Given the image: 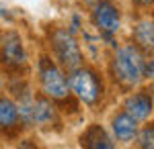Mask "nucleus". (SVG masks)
Listing matches in <instances>:
<instances>
[{
  "instance_id": "obj_1",
  "label": "nucleus",
  "mask_w": 154,
  "mask_h": 149,
  "mask_svg": "<svg viewBox=\"0 0 154 149\" xmlns=\"http://www.w3.org/2000/svg\"><path fill=\"white\" fill-rule=\"evenodd\" d=\"M144 55L134 43L115 45L109 59V78L121 90H134L144 80Z\"/></svg>"
},
{
  "instance_id": "obj_2",
  "label": "nucleus",
  "mask_w": 154,
  "mask_h": 149,
  "mask_svg": "<svg viewBox=\"0 0 154 149\" xmlns=\"http://www.w3.org/2000/svg\"><path fill=\"white\" fill-rule=\"evenodd\" d=\"M68 86H70L72 96L88 108H97L105 98V82L101 78V74L95 68H88L84 63L70 69Z\"/></svg>"
},
{
  "instance_id": "obj_3",
  "label": "nucleus",
  "mask_w": 154,
  "mask_h": 149,
  "mask_svg": "<svg viewBox=\"0 0 154 149\" xmlns=\"http://www.w3.org/2000/svg\"><path fill=\"white\" fill-rule=\"evenodd\" d=\"M37 82H39L41 94L51 98L56 104L72 100L66 69L60 68L56 59H51L49 55H41L37 59Z\"/></svg>"
},
{
  "instance_id": "obj_4",
  "label": "nucleus",
  "mask_w": 154,
  "mask_h": 149,
  "mask_svg": "<svg viewBox=\"0 0 154 149\" xmlns=\"http://www.w3.org/2000/svg\"><path fill=\"white\" fill-rule=\"evenodd\" d=\"M49 51L56 63L68 72L84 63L82 47L78 43L76 35L70 33L66 27H54L49 31Z\"/></svg>"
},
{
  "instance_id": "obj_5",
  "label": "nucleus",
  "mask_w": 154,
  "mask_h": 149,
  "mask_svg": "<svg viewBox=\"0 0 154 149\" xmlns=\"http://www.w3.org/2000/svg\"><path fill=\"white\" fill-rule=\"evenodd\" d=\"M91 23L99 37L113 45L115 35L121 31V10L113 0H99L91 6Z\"/></svg>"
},
{
  "instance_id": "obj_6",
  "label": "nucleus",
  "mask_w": 154,
  "mask_h": 149,
  "mask_svg": "<svg viewBox=\"0 0 154 149\" xmlns=\"http://www.w3.org/2000/svg\"><path fill=\"white\" fill-rule=\"evenodd\" d=\"M29 63L27 47L19 31L8 29L0 33V66L11 72H23Z\"/></svg>"
},
{
  "instance_id": "obj_7",
  "label": "nucleus",
  "mask_w": 154,
  "mask_h": 149,
  "mask_svg": "<svg viewBox=\"0 0 154 149\" xmlns=\"http://www.w3.org/2000/svg\"><path fill=\"white\" fill-rule=\"evenodd\" d=\"M60 125V108L51 98L39 94L33 98V127L51 131Z\"/></svg>"
},
{
  "instance_id": "obj_8",
  "label": "nucleus",
  "mask_w": 154,
  "mask_h": 149,
  "mask_svg": "<svg viewBox=\"0 0 154 149\" xmlns=\"http://www.w3.org/2000/svg\"><path fill=\"white\" fill-rule=\"evenodd\" d=\"M25 127L19 106L11 96H2L0 98V133L4 137H17L19 131Z\"/></svg>"
},
{
  "instance_id": "obj_9",
  "label": "nucleus",
  "mask_w": 154,
  "mask_h": 149,
  "mask_svg": "<svg viewBox=\"0 0 154 149\" xmlns=\"http://www.w3.org/2000/svg\"><path fill=\"white\" fill-rule=\"evenodd\" d=\"M138 129H140L138 121L130 112H125L123 108L111 116V137L115 139V143H131V141H136Z\"/></svg>"
},
{
  "instance_id": "obj_10",
  "label": "nucleus",
  "mask_w": 154,
  "mask_h": 149,
  "mask_svg": "<svg viewBox=\"0 0 154 149\" xmlns=\"http://www.w3.org/2000/svg\"><path fill=\"white\" fill-rule=\"evenodd\" d=\"M123 110L130 112L138 123L142 121H150V116L154 112V106H152V96L148 90H136L130 92L123 100Z\"/></svg>"
},
{
  "instance_id": "obj_11",
  "label": "nucleus",
  "mask_w": 154,
  "mask_h": 149,
  "mask_svg": "<svg viewBox=\"0 0 154 149\" xmlns=\"http://www.w3.org/2000/svg\"><path fill=\"white\" fill-rule=\"evenodd\" d=\"M131 43L144 55H154V19H140L131 27Z\"/></svg>"
},
{
  "instance_id": "obj_12",
  "label": "nucleus",
  "mask_w": 154,
  "mask_h": 149,
  "mask_svg": "<svg viewBox=\"0 0 154 149\" xmlns=\"http://www.w3.org/2000/svg\"><path fill=\"white\" fill-rule=\"evenodd\" d=\"M80 145L88 149H113L115 147V139L107 133L101 125H88L84 129V133L80 135Z\"/></svg>"
},
{
  "instance_id": "obj_13",
  "label": "nucleus",
  "mask_w": 154,
  "mask_h": 149,
  "mask_svg": "<svg viewBox=\"0 0 154 149\" xmlns=\"http://www.w3.org/2000/svg\"><path fill=\"white\" fill-rule=\"evenodd\" d=\"M136 145L144 149H154V121L144 125L142 129H138V135H136Z\"/></svg>"
},
{
  "instance_id": "obj_14",
  "label": "nucleus",
  "mask_w": 154,
  "mask_h": 149,
  "mask_svg": "<svg viewBox=\"0 0 154 149\" xmlns=\"http://www.w3.org/2000/svg\"><path fill=\"white\" fill-rule=\"evenodd\" d=\"M66 29L74 35H78L82 31V16H80V12H74V14H72V19H70V23H68Z\"/></svg>"
},
{
  "instance_id": "obj_15",
  "label": "nucleus",
  "mask_w": 154,
  "mask_h": 149,
  "mask_svg": "<svg viewBox=\"0 0 154 149\" xmlns=\"http://www.w3.org/2000/svg\"><path fill=\"white\" fill-rule=\"evenodd\" d=\"M144 80L154 82V55H148L144 59Z\"/></svg>"
},
{
  "instance_id": "obj_16",
  "label": "nucleus",
  "mask_w": 154,
  "mask_h": 149,
  "mask_svg": "<svg viewBox=\"0 0 154 149\" xmlns=\"http://www.w3.org/2000/svg\"><path fill=\"white\" fill-rule=\"evenodd\" d=\"M130 2H131V6H136L140 10H148V8L154 6V0H130Z\"/></svg>"
},
{
  "instance_id": "obj_17",
  "label": "nucleus",
  "mask_w": 154,
  "mask_h": 149,
  "mask_svg": "<svg viewBox=\"0 0 154 149\" xmlns=\"http://www.w3.org/2000/svg\"><path fill=\"white\" fill-rule=\"evenodd\" d=\"M97 2H99V0H82V4L86 6V8H91V6H93V4H97Z\"/></svg>"
},
{
  "instance_id": "obj_18",
  "label": "nucleus",
  "mask_w": 154,
  "mask_h": 149,
  "mask_svg": "<svg viewBox=\"0 0 154 149\" xmlns=\"http://www.w3.org/2000/svg\"><path fill=\"white\" fill-rule=\"evenodd\" d=\"M152 106H154V94H152Z\"/></svg>"
}]
</instances>
